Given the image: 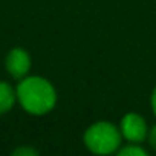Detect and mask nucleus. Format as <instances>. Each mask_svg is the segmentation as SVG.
<instances>
[{
    "instance_id": "8",
    "label": "nucleus",
    "mask_w": 156,
    "mask_h": 156,
    "mask_svg": "<svg viewBox=\"0 0 156 156\" xmlns=\"http://www.w3.org/2000/svg\"><path fill=\"white\" fill-rule=\"evenodd\" d=\"M147 139H148V142H150V147L156 150V124H154V126L148 130Z\"/></svg>"
},
{
    "instance_id": "4",
    "label": "nucleus",
    "mask_w": 156,
    "mask_h": 156,
    "mask_svg": "<svg viewBox=\"0 0 156 156\" xmlns=\"http://www.w3.org/2000/svg\"><path fill=\"white\" fill-rule=\"evenodd\" d=\"M5 64H6L8 73L12 78H16V80H22V78H25L29 73V70H31V57H29V54L25 49L14 48L6 55Z\"/></svg>"
},
{
    "instance_id": "2",
    "label": "nucleus",
    "mask_w": 156,
    "mask_h": 156,
    "mask_svg": "<svg viewBox=\"0 0 156 156\" xmlns=\"http://www.w3.org/2000/svg\"><path fill=\"white\" fill-rule=\"evenodd\" d=\"M84 144L89 151L95 154H110L119 150L122 144L121 130L109 122V121H98L92 124L84 132Z\"/></svg>"
},
{
    "instance_id": "6",
    "label": "nucleus",
    "mask_w": 156,
    "mask_h": 156,
    "mask_svg": "<svg viewBox=\"0 0 156 156\" xmlns=\"http://www.w3.org/2000/svg\"><path fill=\"white\" fill-rule=\"evenodd\" d=\"M118 154H119V156H147L148 151H147L144 147H141L139 144L130 142V144H127V145H124V147H119Z\"/></svg>"
},
{
    "instance_id": "9",
    "label": "nucleus",
    "mask_w": 156,
    "mask_h": 156,
    "mask_svg": "<svg viewBox=\"0 0 156 156\" xmlns=\"http://www.w3.org/2000/svg\"><path fill=\"white\" fill-rule=\"evenodd\" d=\"M150 106H151V110H153V113L156 115V87L153 89V92H151V98H150Z\"/></svg>"
},
{
    "instance_id": "1",
    "label": "nucleus",
    "mask_w": 156,
    "mask_h": 156,
    "mask_svg": "<svg viewBox=\"0 0 156 156\" xmlns=\"http://www.w3.org/2000/svg\"><path fill=\"white\" fill-rule=\"evenodd\" d=\"M17 101L31 115H46L57 104V92L52 83L43 76H25L17 89Z\"/></svg>"
},
{
    "instance_id": "5",
    "label": "nucleus",
    "mask_w": 156,
    "mask_h": 156,
    "mask_svg": "<svg viewBox=\"0 0 156 156\" xmlns=\"http://www.w3.org/2000/svg\"><path fill=\"white\" fill-rule=\"evenodd\" d=\"M17 101V94L6 81H0V115L9 112Z\"/></svg>"
},
{
    "instance_id": "7",
    "label": "nucleus",
    "mask_w": 156,
    "mask_h": 156,
    "mask_svg": "<svg viewBox=\"0 0 156 156\" xmlns=\"http://www.w3.org/2000/svg\"><path fill=\"white\" fill-rule=\"evenodd\" d=\"M12 154L14 156H37L38 154V151L35 150V148H32V147H19V148H16L14 151H12Z\"/></svg>"
},
{
    "instance_id": "3",
    "label": "nucleus",
    "mask_w": 156,
    "mask_h": 156,
    "mask_svg": "<svg viewBox=\"0 0 156 156\" xmlns=\"http://www.w3.org/2000/svg\"><path fill=\"white\" fill-rule=\"evenodd\" d=\"M119 130H121L122 138H126L129 142H135V144L142 142L144 139H147V135H148L145 119L135 112L126 113L122 116Z\"/></svg>"
}]
</instances>
